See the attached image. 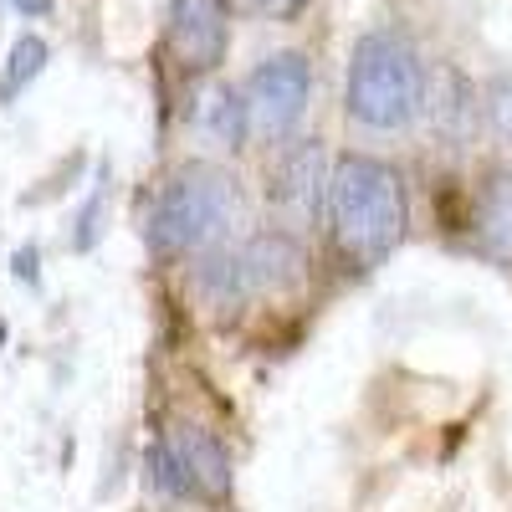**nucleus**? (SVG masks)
<instances>
[{
  "mask_svg": "<svg viewBox=\"0 0 512 512\" xmlns=\"http://www.w3.org/2000/svg\"><path fill=\"white\" fill-rule=\"evenodd\" d=\"M477 241L492 262L512 267V169H497L477 195Z\"/></svg>",
  "mask_w": 512,
  "mask_h": 512,
  "instance_id": "nucleus-9",
  "label": "nucleus"
},
{
  "mask_svg": "<svg viewBox=\"0 0 512 512\" xmlns=\"http://www.w3.org/2000/svg\"><path fill=\"white\" fill-rule=\"evenodd\" d=\"M11 11H21V16H47L52 0H11Z\"/></svg>",
  "mask_w": 512,
  "mask_h": 512,
  "instance_id": "nucleus-16",
  "label": "nucleus"
},
{
  "mask_svg": "<svg viewBox=\"0 0 512 512\" xmlns=\"http://www.w3.org/2000/svg\"><path fill=\"white\" fill-rule=\"evenodd\" d=\"M328 226L354 267H379L410 226V195L390 164L349 154L328 185Z\"/></svg>",
  "mask_w": 512,
  "mask_h": 512,
  "instance_id": "nucleus-1",
  "label": "nucleus"
},
{
  "mask_svg": "<svg viewBox=\"0 0 512 512\" xmlns=\"http://www.w3.org/2000/svg\"><path fill=\"white\" fill-rule=\"evenodd\" d=\"M308 98H313V72H308V57H297V52H277L246 77V113L262 139L292 134Z\"/></svg>",
  "mask_w": 512,
  "mask_h": 512,
  "instance_id": "nucleus-4",
  "label": "nucleus"
},
{
  "mask_svg": "<svg viewBox=\"0 0 512 512\" xmlns=\"http://www.w3.org/2000/svg\"><path fill=\"white\" fill-rule=\"evenodd\" d=\"M328 185H333V175H328L323 149L313 139L282 144L267 164V200L287 221H318L328 210Z\"/></svg>",
  "mask_w": 512,
  "mask_h": 512,
  "instance_id": "nucleus-5",
  "label": "nucleus"
},
{
  "mask_svg": "<svg viewBox=\"0 0 512 512\" xmlns=\"http://www.w3.org/2000/svg\"><path fill=\"white\" fill-rule=\"evenodd\" d=\"M236 251H241V272H246L251 297H256V292H282V287H292L297 277L308 272L303 246H297L292 236H282V231L251 236V241H241Z\"/></svg>",
  "mask_w": 512,
  "mask_h": 512,
  "instance_id": "nucleus-8",
  "label": "nucleus"
},
{
  "mask_svg": "<svg viewBox=\"0 0 512 512\" xmlns=\"http://www.w3.org/2000/svg\"><path fill=\"white\" fill-rule=\"evenodd\" d=\"M482 113H487L492 139L512 149V77H497V82H492V88H487V103H482Z\"/></svg>",
  "mask_w": 512,
  "mask_h": 512,
  "instance_id": "nucleus-13",
  "label": "nucleus"
},
{
  "mask_svg": "<svg viewBox=\"0 0 512 512\" xmlns=\"http://www.w3.org/2000/svg\"><path fill=\"white\" fill-rule=\"evenodd\" d=\"M344 108L354 123L374 134L410 128L425 113V62L395 31H369L354 41L349 82H344Z\"/></svg>",
  "mask_w": 512,
  "mask_h": 512,
  "instance_id": "nucleus-3",
  "label": "nucleus"
},
{
  "mask_svg": "<svg viewBox=\"0 0 512 512\" xmlns=\"http://www.w3.org/2000/svg\"><path fill=\"white\" fill-rule=\"evenodd\" d=\"M159 446L169 451V461H175V472H180V482H185L190 497L221 502L231 492V456H226V446L210 436V431L180 420V425H169V431H164Z\"/></svg>",
  "mask_w": 512,
  "mask_h": 512,
  "instance_id": "nucleus-7",
  "label": "nucleus"
},
{
  "mask_svg": "<svg viewBox=\"0 0 512 512\" xmlns=\"http://www.w3.org/2000/svg\"><path fill=\"white\" fill-rule=\"evenodd\" d=\"M425 108H431V128L446 144H461L477 128V98L451 67L441 72V88H425Z\"/></svg>",
  "mask_w": 512,
  "mask_h": 512,
  "instance_id": "nucleus-10",
  "label": "nucleus"
},
{
  "mask_svg": "<svg viewBox=\"0 0 512 512\" xmlns=\"http://www.w3.org/2000/svg\"><path fill=\"white\" fill-rule=\"evenodd\" d=\"M241 221H246L241 185L226 169L190 164L159 190L144 231L154 256H195V251H216Z\"/></svg>",
  "mask_w": 512,
  "mask_h": 512,
  "instance_id": "nucleus-2",
  "label": "nucleus"
},
{
  "mask_svg": "<svg viewBox=\"0 0 512 512\" xmlns=\"http://www.w3.org/2000/svg\"><path fill=\"white\" fill-rule=\"evenodd\" d=\"M47 41L41 36H21L11 47V62H6V82H0V93H6V103H16L21 88H31V82L41 77V67H47Z\"/></svg>",
  "mask_w": 512,
  "mask_h": 512,
  "instance_id": "nucleus-12",
  "label": "nucleus"
},
{
  "mask_svg": "<svg viewBox=\"0 0 512 512\" xmlns=\"http://www.w3.org/2000/svg\"><path fill=\"white\" fill-rule=\"evenodd\" d=\"M149 466H154V482H159L169 497H190V492H185V482H180V472H175V461H169V451H164V446H154V451H149Z\"/></svg>",
  "mask_w": 512,
  "mask_h": 512,
  "instance_id": "nucleus-15",
  "label": "nucleus"
},
{
  "mask_svg": "<svg viewBox=\"0 0 512 512\" xmlns=\"http://www.w3.org/2000/svg\"><path fill=\"white\" fill-rule=\"evenodd\" d=\"M226 0H175L169 6V52L185 72H216L226 62Z\"/></svg>",
  "mask_w": 512,
  "mask_h": 512,
  "instance_id": "nucleus-6",
  "label": "nucleus"
},
{
  "mask_svg": "<svg viewBox=\"0 0 512 512\" xmlns=\"http://www.w3.org/2000/svg\"><path fill=\"white\" fill-rule=\"evenodd\" d=\"M200 118L205 128L216 134L221 144H241L246 139V128H251V113H246V98H236L231 88H216L205 103H200Z\"/></svg>",
  "mask_w": 512,
  "mask_h": 512,
  "instance_id": "nucleus-11",
  "label": "nucleus"
},
{
  "mask_svg": "<svg viewBox=\"0 0 512 512\" xmlns=\"http://www.w3.org/2000/svg\"><path fill=\"white\" fill-rule=\"evenodd\" d=\"M308 0H226L231 16H251V21H292Z\"/></svg>",
  "mask_w": 512,
  "mask_h": 512,
  "instance_id": "nucleus-14",
  "label": "nucleus"
}]
</instances>
